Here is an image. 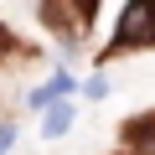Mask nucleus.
I'll return each instance as SVG.
<instances>
[{
    "mask_svg": "<svg viewBox=\"0 0 155 155\" xmlns=\"http://www.w3.org/2000/svg\"><path fill=\"white\" fill-rule=\"evenodd\" d=\"M134 47H155V0H129L119 11V26L109 36V57L134 52Z\"/></svg>",
    "mask_w": 155,
    "mask_h": 155,
    "instance_id": "obj_1",
    "label": "nucleus"
},
{
    "mask_svg": "<svg viewBox=\"0 0 155 155\" xmlns=\"http://www.w3.org/2000/svg\"><path fill=\"white\" fill-rule=\"evenodd\" d=\"M67 93H78V78H72V72H57L52 83H41L26 104H31V109H47V104H57V98H67Z\"/></svg>",
    "mask_w": 155,
    "mask_h": 155,
    "instance_id": "obj_2",
    "label": "nucleus"
},
{
    "mask_svg": "<svg viewBox=\"0 0 155 155\" xmlns=\"http://www.w3.org/2000/svg\"><path fill=\"white\" fill-rule=\"evenodd\" d=\"M129 150L134 155H155V114H145V119L129 124Z\"/></svg>",
    "mask_w": 155,
    "mask_h": 155,
    "instance_id": "obj_3",
    "label": "nucleus"
},
{
    "mask_svg": "<svg viewBox=\"0 0 155 155\" xmlns=\"http://www.w3.org/2000/svg\"><path fill=\"white\" fill-rule=\"evenodd\" d=\"M41 129H47V140L67 134V129H72V104H62V98H57V104H47V124H41Z\"/></svg>",
    "mask_w": 155,
    "mask_h": 155,
    "instance_id": "obj_4",
    "label": "nucleus"
},
{
    "mask_svg": "<svg viewBox=\"0 0 155 155\" xmlns=\"http://www.w3.org/2000/svg\"><path fill=\"white\" fill-rule=\"evenodd\" d=\"M83 93H88V98H109V78H104V72H98V78H88Z\"/></svg>",
    "mask_w": 155,
    "mask_h": 155,
    "instance_id": "obj_5",
    "label": "nucleus"
},
{
    "mask_svg": "<svg viewBox=\"0 0 155 155\" xmlns=\"http://www.w3.org/2000/svg\"><path fill=\"white\" fill-rule=\"evenodd\" d=\"M11 145H16V129H11V124H0V155H5Z\"/></svg>",
    "mask_w": 155,
    "mask_h": 155,
    "instance_id": "obj_6",
    "label": "nucleus"
},
{
    "mask_svg": "<svg viewBox=\"0 0 155 155\" xmlns=\"http://www.w3.org/2000/svg\"><path fill=\"white\" fill-rule=\"evenodd\" d=\"M67 5H72V11H83V16L93 21V5H98V0H67Z\"/></svg>",
    "mask_w": 155,
    "mask_h": 155,
    "instance_id": "obj_7",
    "label": "nucleus"
}]
</instances>
